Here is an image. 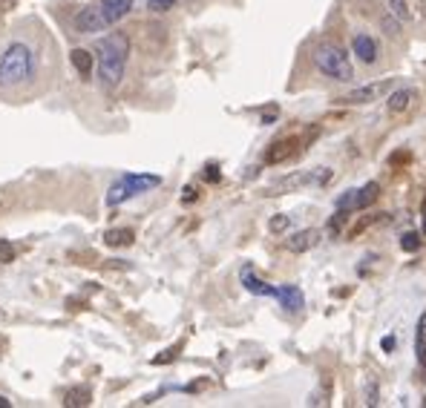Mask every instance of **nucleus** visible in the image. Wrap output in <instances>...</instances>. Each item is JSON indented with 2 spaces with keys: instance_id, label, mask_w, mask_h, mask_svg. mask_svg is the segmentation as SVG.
I'll list each match as a JSON object with an SVG mask.
<instances>
[{
  "instance_id": "f257e3e1",
  "label": "nucleus",
  "mask_w": 426,
  "mask_h": 408,
  "mask_svg": "<svg viewBox=\"0 0 426 408\" xmlns=\"http://www.w3.org/2000/svg\"><path fill=\"white\" fill-rule=\"evenodd\" d=\"M99 52V78L104 89H115L121 84L124 69H127V55H130V41L124 32H112L95 46Z\"/></svg>"
},
{
  "instance_id": "f03ea898",
  "label": "nucleus",
  "mask_w": 426,
  "mask_h": 408,
  "mask_svg": "<svg viewBox=\"0 0 426 408\" xmlns=\"http://www.w3.org/2000/svg\"><path fill=\"white\" fill-rule=\"evenodd\" d=\"M37 61H35V52L26 44H12L3 57H0V87L12 89V87H21L26 84L29 78L35 75Z\"/></svg>"
},
{
  "instance_id": "7ed1b4c3",
  "label": "nucleus",
  "mask_w": 426,
  "mask_h": 408,
  "mask_svg": "<svg viewBox=\"0 0 426 408\" xmlns=\"http://www.w3.org/2000/svg\"><path fill=\"white\" fill-rule=\"evenodd\" d=\"M312 61L328 81H340V84L355 81L352 61H348V55L337 44H317L314 52H312Z\"/></svg>"
},
{
  "instance_id": "20e7f679",
  "label": "nucleus",
  "mask_w": 426,
  "mask_h": 408,
  "mask_svg": "<svg viewBox=\"0 0 426 408\" xmlns=\"http://www.w3.org/2000/svg\"><path fill=\"white\" fill-rule=\"evenodd\" d=\"M162 184V176H147V172H127V176H121L119 181H115L107 193V204L110 207H119L124 204L127 199L139 196V193H147L153 187Z\"/></svg>"
},
{
  "instance_id": "39448f33",
  "label": "nucleus",
  "mask_w": 426,
  "mask_h": 408,
  "mask_svg": "<svg viewBox=\"0 0 426 408\" xmlns=\"http://www.w3.org/2000/svg\"><path fill=\"white\" fill-rule=\"evenodd\" d=\"M377 193H380V184L377 181H369V184H363L360 190H346L343 196L334 202L337 210H366L369 204H375L377 199Z\"/></svg>"
},
{
  "instance_id": "423d86ee",
  "label": "nucleus",
  "mask_w": 426,
  "mask_h": 408,
  "mask_svg": "<svg viewBox=\"0 0 426 408\" xmlns=\"http://www.w3.org/2000/svg\"><path fill=\"white\" fill-rule=\"evenodd\" d=\"M392 89V78H383V81H375V84H366V87H357L348 95H343V104H372V101H380L386 92Z\"/></svg>"
},
{
  "instance_id": "0eeeda50",
  "label": "nucleus",
  "mask_w": 426,
  "mask_h": 408,
  "mask_svg": "<svg viewBox=\"0 0 426 408\" xmlns=\"http://www.w3.org/2000/svg\"><path fill=\"white\" fill-rule=\"evenodd\" d=\"M107 26L110 24H107L101 6H84L78 15H75V32H78V35H99Z\"/></svg>"
},
{
  "instance_id": "6e6552de",
  "label": "nucleus",
  "mask_w": 426,
  "mask_h": 408,
  "mask_svg": "<svg viewBox=\"0 0 426 408\" xmlns=\"http://www.w3.org/2000/svg\"><path fill=\"white\" fill-rule=\"evenodd\" d=\"M352 55L357 57V61H360L363 66L377 64V55H380L377 41H375V37H372L369 32H357V35L352 37Z\"/></svg>"
},
{
  "instance_id": "1a4fd4ad",
  "label": "nucleus",
  "mask_w": 426,
  "mask_h": 408,
  "mask_svg": "<svg viewBox=\"0 0 426 408\" xmlns=\"http://www.w3.org/2000/svg\"><path fill=\"white\" fill-rule=\"evenodd\" d=\"M297 147H300V139H297V135H291V139L274 141V144L265 150V164H282V161H288V159H291V155L297 152Z\"/></svg>"
},
{
  "instance_id": "9d476101",
  "label": "nucleus",
  "mask_w": 426,
  "mask_h": 408,
  "mask_svg": "<svg viewBox=\"0 0 426 408\" xmlns=\"http://www.w3.org/2000/svg\"><path fill=\"white\" fill-rule=\"evenodd\" d=\"M323 239V233L317 227H305V230H297L294 236H288V250L291 254H305V250H312L317 247Z\"/></svg>"
},
{
  "instance_id": "9b49d317",
  "label": "nucleus",
  "mask_w": 426,
  "mask_h": 408,
  "mask_svg": "<svg viewBox=\"0 0 426 408\" xmlns=\"http://www.w3.org/2000/svg\"><path fill=\"white\" fill-rule=\"evenodd\" d=\"M239 279H242L245 290H250V294H257V296H277V290H280V287H274V285L262 282V279L254 274V267H245L242 274H239Z\"/></svg>"
},
{
  "instance_id": "f8f14e48",
  "label": "nucleus",
  "mask_w": 426,
  "mask_h": 408,
  "mask_svg": "<svg viewBox=\"0 0 426 408\" xmlns=\"http://www.w3.org/2000/svg\"><path fill=\"white\" fill-rule=\"evenodd\" d=\"M99 6L104 12V17H107V24L112 26V24L124 21V17L133 12V0H101Z\"/></svg>"
},
{
  "instance_id": "ddd939ff",
  "label": "nucleus",
  "mask_w": 426,
  "mask_h": 408,
  "mask_svg": "<svg viewBox=\"0 0 426 408\" xmlns=\"http://www.w3.org/2000/svg\"><path fill=\"white\" fill-rule=\"evenodd\" d=\"M277 299L282 302L285 310H291V314H300V310L305 308V296H303V290L297 285H282L277 290Z\"/></svg>"
},
{
  "instance_id": "4468645a",
  "label": "nucleus",
  "mask_w": 426,
  "mask_h": 408,
  "mask_svg": "<svg viewBox=\"0 0 426 408\" xmlns=\"http://www.w3.org/2000/svg\"><path fill=\"white\" fill-rule=\"evenodd\" d=\"M412 101H415V92L412 89H395L392 95H389V101H386V109H389L392 115H400V112H406L412 107Z\"/></svg>"
},
{
  "instance_id": "2eb2a0df",
  "label": "nucleus",
  "mask_w": 426,
  "mask_h": 408,
  "mask_svg": "<svg viewBox=\"0 0 426 408\" xmlns=\"http://www.w3.org/2000/svg\"><path fill=\"white\" fill-rule=\"evenodd\" d=\"M69 61H72V66H75V69H78V75H81V78H90V75H92L95 57H92V52H90V49H72V52H69Z\"/></svg>"
},
{
  "instance_id": "dca6fc26",
  "label": "nucleus",
  "mask_w": 426,
  "mask_h": 408,
  "mask_svg": "<svg viewBox=\"0 0 426 408\" xmlns=\"http://www.w3.org/2000/svg\"><path fill=\"white\" fill-rule=\"evenodd\" d=\"M90 402H92V391L87 385H75L64 394V405H69V408H84Z\"/></svg>"
},
{
  "instance_id": "f3484780",
  "label": "nucleus",
  "mask_w": 426,
  "mask_h": 408,
  "mask_svg": "<svg viewBox=\"0 0 426 408\" xmlns=\"http://www.w3.org/2000/svg\"><path fill=\"white\" fill-rule=\"evenodd\" d=\"M133 239H135V233L130 227H119V230L104 233V245H110V247H127V245H133Z\"/></svg>"
},
{
  "instance_id": "a211bd4d",
  "label": "nucleus",
  "mask_w": 426,
  "mask_h": 408,
  "mask_svg": "<svg viewBox=\"0 0 426 408\" xmlns=\"http://www.w3.org/2000/svg\"><path fill=\"white\" fill-rule=\"evenodd\" d=\"M386 6H389V12L398 17L400 24H409V21H412V6H409V0H386Z\"/></svg>"
},
{
  "instance_id": "6ab92c4d",
  "label": "nucleus",
  "mask_w": 426,
  "mask_h": 408,
  "mask_svg": "<svg viewBox=\"0 0 426 408\" xmlns=\"http://www.w3.org/2000/svg\"><path fill=\"white\" fill-rule=\"evenodd\" d=\"M420 245H423V239L418 236V233H412V230L400 236V250H403V254H418Z\"/></svg>"
},
{
  "instance_id": "aec40b11",
  "label": "nucleus",
  "mask_w": 426,
  "mask_h": 408,
  "mask_svg": "<svg viewBox=\"0 0 426 408\" xmlns=\"http://www.w3.org/2000/svg\"><path fill=\"white\" fill-rule=\"evenodd\" d=\"M288 227H291V216H285V213H277V216L268 222V230L271 233H285Z\"/></svg>"
},
{
  "instance_id": "412c9836",
  "label": "nucleus",
  "mask_w": 426,
  "mask_h": 408,
  "mask_svg": "<svg viewBox=\"0 0 426 408\" xmlns=\"http://www.w3.org/2000/svg\"><path fill=\"white\" fill-rule=\"evenodd\" d=\"M9 262H15V247L12 242L0 239V265H9Z\"/></svg>"
},
{
  "instance_id": "4be33fe9",
  "label": "nucleus",
  "mask_w": 426,
  "mask_h": 408,
  "mask_svg": "<svg viewBox=\"0 0 426 408\" xmlns=\"http://www.w3.org/2000/svg\"><path fill=\"white\" fill-rule=\"evenodd\" d=\"M179 0H147V9L150 12H167V9H173Z\"/></svg>"
},
{
  "instance_id": "5701e85b",
  "label": "nucleus",
  "mask_w": 426,
  "mask_h": 408,
  "mask_svg": "<svg viewBox=\"0 0 426 408\" xmlns=\"http://www.w3.org/2000/svg\"><path fill=\"white\" fill-rule=\"evenodd\" d=\"M205 179H207V181H219V179H222L219 167H216V164H207V167H205Z\"/></svg>"
},
{
  "instance_id": "b1692460",
  "label": "nucleus",
  "mask_w": 426,
  "mask_h": 408,
  "mask_svg": "<svg viewBox=\"0 0 426 408\" xmlns=\"http://www.w3.org/2000/svg\"><path fill=\"white\" fill-rule=\"evenodd\" d=\"M193 199H196V190H193V187H185V196H182V202H185V204H190Z\"/></svg>"
},
{
  "instance_id": "393cba45",
  "label": "nucleus",
  "mask_w": 426,
  "mask_h": 408,
  "mask_svg": "<svg viewBox=\"0 0 426 408\" xmlns=\"http://www.w3.org/2000/svg\"><path fill=\"white\" fill-rule=\"evenodd\" d=\"M274 121H277V112L274 109H271L268 115H262V124H274Z\"/></svg>"
},
{
  "instance_id": "a878e982",
  "label": "nucleus",
  "mask_w": 426,
  "mask_h": 408,
  "mask_svg": "<svg viewBox=\"0 0 426 408\" xmlns=\"http://www.w3.org/2000/svg\"><path fill=\"white\" fill-rule=\"evenodd\" d=\"M392 348H395V339L386 337V339H383V351H392Z\"/></svg>"
},
{
  "instance_id": "bb28decb",
  "label": "nucleus",
  "mask_w": 426,
  "mask_h": 408,
  "mask_svg": "<svg viewBox=\"0 0 426 408\" xmlns=\"http://www.w3.org/2000/svg\"><path fill=\"white\" fill-rule=\"evenodd\" d=\"M9 405H12V402H9L6 397H0V408H9Z\"/></svg>"
},
{
  "instance_id": "cd10ccee",
  "label": "nucleus",
  "mask_w": 426,
  "mask_h": 408,
  "mask_svg": "<svg viewBox=\"0 0 426 408\" xmlns=\"http://www.w3.org/2000/svg\"><path fill=\"white\" fill-rule=\"evenodd\" d=\"M423 233H426V199H423Z\"/></svg>"
}]
</instances>
